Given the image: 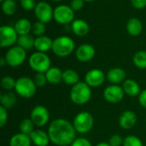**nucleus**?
Returning <instances> with one entry per match:
<instances>
[{
    "mask_svg": "<svg viewBox=\"0 0 146 146\" xmlns=\"http://www.w3.org/2000/svg\"><path fill=\"white\" fill-rule=\"evenodd\" d=\"M29 65L37 73H45L50 68V59L44 52L37 51L29 57Z\"/></svg>",
    "mask_w": 146,
    "mask_h": 146,
    "instance_id": "nucleus-6",
    "label": "nucleus"
},
{
    "mask_svg": "<svg viewBox=\"0 0 146 146\" xmlns=\"http://www.w3.org/2000/svg\"><path fill=\"white\" fill-rule=\"evenodd\" d=\"M16 84V80H14L11 76H5L1 80V86L3 89L6 91H10L12 89H15Z\"/></svg>",
    "mask_w": 146,
    "mask_h": 146,
    "instance_id": "nucleus-31",
    "label": "nucleus"
},
{
    "mask_svg": "<svg viewBox=\"0 0 146 146\" xmlns=\"http://www.w3.org/2000/svg\"><path fill=\"white\" fill-rule=\"evenodd\" d=\"M123 141H124V139H122V137L121 135L115 134L110 138L109 145L110 146H121V145H123Z\"/></svg>",
    "mask_w": 146,
    "mask_h": 146,
    "instance_id": "nucleus-35",
    "label": "nucleus"
},
{
    "mask_svg": "<svg viewBox=\"0 0 146 146\" xmlns=\"http://www.w3.org/2000/svg\"><path fill=\"white\" fill-rule=\"evenodd\" d=\"M95 53L96 51L94 47L89 44H83L80 45L75 51L77 59L82 62H87L91 61L94 57Z\"/></svg>",
    "mask_w": 146,
    "mask_h": 146,
    "instance_id": "nucleus-14",
    "label": "nucleus"
},
{
    "mask_svg": "<svg viewBox=\"0 0 146 146\" xmlns=\"http://www.w3.org/2000/svg\"><path fill=\"white\" fill-rule=\"evenodd\" d=\"M143 29L142 22L138 18H131L127 24V30L132 36H138L141 33Z\"/></svg>",
    "mask_w": 146,
    "mask_h": 146,
    "instance_id": "nucleus-23",
    "label": "nucleus"
},
{
    "mask_svg": "<svg viewBox=\"0 0 146 146\" xmlns=\"http://www.w3.org/2000/svg\"><path fill=\"white\" fill-rule=\"evenodd\" d=\"M47 81L50 84H58L62 80V72L56 67L50 68L45 72Z\"/></svg>",
    "mask_w": 146,
    "mask_h": 146,
    "instance_id": "nucleus-22",
    "label": "nucleus"
},
{
    "mask_svg": "<svg viewBox=\"0 0 146 146\" xmlns=\"http://www.w3.org/2000/svg\"><path fill=\"white\" fill-rule=\"evenodd\" d=\"M75 133L74 125L62 118L54 120L48 128V135L50 142L58 146L71 145L75 139Z\"/></svg>",
    "mask_w": 146,
    "mask_h": 146,
    "instance_id": "nucleus-1",
    "label": "nucleus"
},
{
    "mask_svg": "<svg viewBox=\"0 0 146 146\" xmlns=\"http://www.w3.org/2000/svg\"><path fill=\"white\" fill-rule=\"evenodd\" d=\"M54 19L56 22L67 25L74 20V11L68 5H59L54 9Z\"/></svg>",
    "mask_w": 146,
    "mask_h": 146,
    "instance_id": "nucleus-8",
    "label": "nucleus"
},
{
    "mask_svg": "<svg viewBox=\"0 0 146 146\" xmlns=\"http://www.w3.org/2000/svg\"><path fill=\"white\" fill-rule=\"evenodd\" d=\"M73 125L77 133L85 134L89 133L93 127L94 119L89 112L83 111L75 115Z\"/></svg>",
    "mask_w": 146,
    "mask_h": 146,
    "instance_id": "nucleus-5",
    "label": "nucleus"
},
{
    "mask_svg": "<svg viewBox=\"0 0 146 146\" xmlns=\"http://www.w3.org/2000/svg\"><path fill=\"white\" fill-rule=\"evenodd\" d=\"M18 33L15 27L10 26H2L0 27V46L9 47L12 46L18 39Z\"/></svg>",
    "mask_w": 146,
    "mask_h": 146,
    "instance_id": "nucleus-10",
    "label": "nucleus"
},
{
    "mask_svg": "<svg viewBox=\"0 0 146 146\" xmlns=\"http://www.w3.org/2000/svg\"><path fill=\"white\" fill-rule=\"evenodd\" d=\"M122 89L125 94L130 97H136L140 94V87L139 85L133 80H126L123 82Z\"/></svg>",
    "mask_w": 146,
    "mask_h": 146,
    "instance_id": "nucleus-20",
    "label": "nucleus"
},
{
    "mask_svg": "<svg viewBox=\"0 0 146 146\" xmlns=\"http://www.w3.org/2000/svg\"><path fill=\"white\" fill-rule=\"evenodd\" d=\"M45 23L41 22V21H37L32 26V33L38 37L43 36L45 33Z\"/></svg>",
    "mask_w": 146,
    "mask_h": 146,
    "instance_id": "nucleus-32",
    "label": "nucleus"
},
{
    "mask_svg": "<svg viewBox=\"0 0 146 146\" xmlns=\"http://www.w3.org/2000/svg\"><path fill=\"white\" fill-rule=\"evenodd\" d=\"M35 39L29 34L26 35H19L17 39V44L20 47L24 50H30L34 46Z\"/></svg>",
    "mask_w": 146,
    "mask_h": 146,
    "instance_id": "nucleus-27",
    "label": "nucleus"
},
{
    "mask_svg": "<svg viewBox=\"0 0 146 146\" xmlns=\"http://www.w3.org/2000/svg\"><path fill=\"white\" fill-rule=\"evenodd\" d=\"M123 146H144L141 139L136 136L130 135L124 139Z\"/></svg>",
    "mask_w": 146,
    "mask_h": 146,
    "instance_id": "nucleus-33",
    "label": "nucleus"
},
{
    "mask_svg": "<svg viewBox=\"0 0 146 146\" xmlns=\"http://www.w3.org/2000/svg\"><path fill=\"white\" fill-rule=\"evenodd\" d=\"M0 103H1V106L5 108L6 110L11 109L12 107L15 106L16 103V97L13 92H10L1 94Z\"/></svg>",
    "mask_w": 146,
    "mask_h": 146,
    "instance_id": "nucleus-26",
    "label": "nucleus"
},
{
    "mask_svg": "<svg viewBox=\"0 0 146 146\" xmlns=\"http://www.w3.org/2000/svg\"><path fill=\"white\" fill-rule=\"evenodd\" d=\"M125 92L122 86L118 85H111L107 86L104 91V99L110 104H117L121 102L124 98Z\"/></svg>",
    "mask_w": 146,
    "mask_h": 146,
    "instance_id": "nucleus-12",
    "label": "nucleus"
},
{
    "mask_svg": "<svg viewBox=\"0 0 146 146\" xmlns=\"http://www.w3.org/2000/svg\"><path fill=\"white\" fill-rule=\"evenodd\" d=\"M80 80L78 73L74 69H66L62 72V81L67 85L74 86Z\"/></svg>",
    "mask_w": 146,
    "mask_h": 146,
    "instance_id": "nucleus-25",
    "label": "nucleus"
},
{
    "mask_svg": "<svg viewBox=\"0 0 146 146\" xmlns=\"http://www.w3.org/2000/svg\"><path fill=\"white\" fill-rule=\"evenodd\" d=\"M32 143L36 146H48L50 139L47 133L43 130H34L30 135Z\"/></svg>",
    "mask_w": 146,
    "mask_h": 146,
    "instance_id": "nucleus-16",
    "label": "nucleus"
},
{
    "mask_svg": "<svg viewBox=\"0 0 146 146\" xmlns=\"http://www.w3.org/2000/svg\"><path fill=\"white\" fill-rule=\"evenodd\" d=\"M34 126L35 125L31 119L26 118L21 121V123L19 125V129L21 133L30 135L34 131Z\"/></svg>",
    "mask_w": 146,
    "mask_h": 146,
    "instance_id": "nucleus-28",
    "label": "nucleus"
},
{
    "mask_svg": "<svg viewBox=\"0 0 146 146\" xmlns=\"http://www.w3.org/2000/svg\"><path fill=\"white\" fill-rule=\"evenodd\" d=\"M34 83L37 86V87H43L45 86V84L48 82L46 79L45 73H37L34 76Z\"/></svg>",
    "mask_w": 146,
    "mask_h": 146,
    "instance_id": "nucleus-34",
    "label": "nucleus"
},
{
    "mask_svg": "<svg viewBox=\"0 0 146 146\" xmlns=\"http://www.w3.org/2000/svg\"><path fill=\"white\" fill-rule=\"evenodd\" d=\"M72 31L77 35V36H86L90 30V27L89 24L81 19H77L74 20L72 22V26H71Z\"/></svg>",
    "mask_w": 146,
    "mask_h": 146,
    "instance_id": "nucleus-18",
    "label": "nucleus"
},
{
    "mask_svg": "<svg viewBox=\"0 0 146 146\" xmlns=\"http://www.w3.org/2000/svg\"><path fill=\"white\" fill-rule=\"evenodd\" d=\"M0 1H1V2H3V1H4V0H0Z\"/></svg>",
    "mask_w": 146,
    "mask_h": 146,
    "instance_id": "nucleus-46",
    "label": "nucleus"
},
{
    "mask_svg": "<svg viewBox=\"0 0 146 146\" xmlns=\"http://www.w3.org/2000/svg\"><path fill=\"white\" fill-rule=\"evenodd\" d=\"M31 145L30 136L21 133L13 135L9 140V146H31Z\"/></svg>",
    "mask_w": 146,
    "mask_h": 146,
    "instance_id": "nucleus-21",
    "label": "nucleus"
},
{
    "mask_svg": "<svg viewBox=\"0 0 146 146\" xmlns=\"http://www.w3.org/2000/svg\"><path fill=\"white\" fill-rule=\"evenodd\" d=\"M69 96L74 104L83 105L90 101L92 98V90L86 82H78L71 88Z\"/></svg>",
    "mask_w": 146,
    "mask_h": 146,
    "instance_id": "nucleus-2",
    "label": "nucleus"
},
{
    "mask_svg": "<svg viewBox=\"0 0 146 146\" xmlns=\"http://www.w3.org/2000/svg\"><path fill=\"white\" fill-rule=\"evenodd\" d=\"M137 120V115L133 111L126 110L121 115L119 118V124L121 128L127 130L133 128L136 125Z\"/></svg>",
    "mask_w": 146,
    "mask_h": 146,
    "instance_id": "nucleus-15",
    "label": "nucleus"
},
{
    "mask_svg": "<svg viewBox=\"0 0 146 146\" xmlns=\"http://www.w3.org/2000/svg\"><path fill=\"white\" fill-rule=\"evenodd\" d=\"M133 63L139 68H146V50H140L133 56Z\"/></svg>",
    "mask_w": 146,
    "mask_h": 146,
    "instance_id": "nucleus-29",
    "label": "nucleus"
},
{
    "mask_svg": "<svg viewBox=\"0 0 146 146\" xmlns=\"http://www.w3.org/2000/svg\"><path fill=\"white\" fill-rule=\"evenodd\" d=\"M17 9L16 3L14 0H4L2 3V9L7 15H12L15 13Z\"/></svg>",
    "mask_w": 146,
    "mask_h": 146,
    "instance_id": "nucleus-30",
    "label": "nucleus"
},
{
    "mask_svg": "<svg viewBox=\"0 0 146 146\" xmlns=\"http://www.w3.org/2000/svg\"><path fill=\"white\" fill-rule=\"evenodd\" d=\"M34 13L38 21L44 23H48L52 20V18H54V10L46 2H40L37 3L34 9Z\"/></svg>",
    "mask_w": 146,
    "mask_h": 146,
    "instance_id": "nucleus-11",
    "label": "nucleus"
},
{
    "mask_svg": "<svg viewBox=\"0 0 146 146\" xmlns=\"http://www.w3.org/2000/svg\"><path fill=\"white\" fill-rule=\"evenodd\" d=\"M30 119L33 121L36 127H44L48 123L50 119L49 110L43 105H38L32 110Z\"/></svg>",
    "mask_w": 146,
    "mask_h": 146,
    "instance_id": "nucleus-9",
    "label": "nucleus"
},
{
    "mask_svg": "<svg viewBox=\"0 0 146 146\" xmlns=\"http://www.w3.org/2000/svg\"><path fill=\"white\" fill-rule=\"evenodd\" d=\"M96 146H110L109 145V143H105V142H102V143H99Z\"/></svg>",
    "mask_w": 146,
    "mask_h": 146,
    "instance_id": "nucleus-43",
    "label": "nucleus"
},
{
    "mask_svg": "<svg viewBox=\"0 0 146 146\" xmlns=\"http://www.w3.org/2000/svg\"><path fill=\"white\" fill-rule=\"evenodd\" d=\"M21 5L26 10H32L35 9L37 4L35 0H21Z\"/></svg>",
    "mask_w": 146,
    "mask_h": 146,
    "instance_id": "nucleus-36",
    "label": "nucleus"
},
{
    "mask_svg": "<svg viewBox=\"0 0 146 146\" xmlns=\"http://www.w3.org/2000/svg\"><path fill=\"white\" fill-rule=\"evenodd\" d=\"M37 86L34 80L29 77L22 76L16 80L15 90L16 93L23 98H31L36 93Z\"/></svg>",
    "mask_w": 146,
    "mask_h": 146,
    "instance_id": "nucleus-4",
    "label": "nucleus"
},
{
    "mask_svg": "<svg viewBox=\"0 0 146 146\" xmlns=\"http://www.w3.org/2000/svg\"><path fill=\"white\" fill-rule=\"evenodd\" d=\"M8 120V113L7 110L3 106H0V127H3Z\"/></svg>",
    "mask_w": 146,
    "mask_h": 146,
    "instance_id": "nucleus-38",
    "label": "nucleus"
},
{
    "mask_svg": "<svg viewBox=\"0 0 146 146\" xmlns=\"http://www.w3.org/2000/svg\"><path fill=\"white\" fill-rule=\"evenodd\" d=\"M105 74L101 69L94 68L88 71L85 76V82L90 87H98L105 80Z\"/></svg>",
    "mask_w": 146,
    "mask_h": 146,
    "instance_id": "nucleus-13",
    "label": "nucleus"
},
{
    "mask_svg": "<svg viewBox=\"0 0 146 146\" xmlns=\"http://www.w3.org/2000/svg\"><path fill=\"white\" fill-rule=\"evenodd\" d=\"M139 101L140 105L146 109V89L142 91L139 95Z\"/></svg>",
    "mask_w": 146,
    "mask_h": 146,
    "instance_id": "nucleus-41",
    "label": "nucleus"
},
{
    "mask_svg": "<svg viewBox=\"0 0 146 146\" xmlns=\"http://www.w3.org/2000/svg\"><path fill=\"white\" fill-rule=\"evenodd\" d=\"M53 1H56V2H59V1H62V0H53Z\"/></svg>",
    "mask_w": 146,
    "mask_h": 146,
    "instance_id": "nucleus-45",
    "label": "nucleus"
},
{
    "mask_svg": "<svg viewBox=\"0 0 146 146\" xmlns=\"http://www.w3.org/2000/svg\"><path fill=\"white\" fill-rule=\"evenodd\" d=\"M32 26L33 25L27 19L22 18V19H19L15 22L14 27L19 35H26L32 31Z\"/></svg>",
    "mask_w": 146,
    "mask_h": 146,
    "instance_id": "nucleus-24",
    "label": "nucleus"
},
{
    "mask_svg": "<svg viewBox=\"0 0 146 146\" xmlns=\"http://www.w3.org/2000/svg\"><path fill=\"white\" fill-rule=\"evenodd\" d=\"M134 8L136 9H144L146 7V0H131Z\"/></svg>",
    "mask_w": 146,
    "mask_h": 146,
    "instance_id": "nucleus-40",
    "label": "nucleus"
},
{
    "mask_svg": "<svg viewBox=\"0 0 146 146\" xmlns=\"http://www.w3.org/2000/svg\"><path fill=\"white\" fill-rule=\"evenodd\" d=\"M52 44H53V40H51L50 38L43 35L35 38L34 47L38 51L46 52L52 49Z\"/></svg>",
    "mask_w": 146,
    "mask_h": 146,
    "instance_id": "nucleus-19",
    "label": "nucleus"
},
{
    "mask_svg": "<svg viewBox=\"0 0 146 146\" xmlns=\"http://www.w3.org/2000/svg\"><path fill=\"white\" fill-rule=\"evenodd\" d=\"M0 64H1V67H3L5 64H7V62L5 60V57H1V59H0Z\"/></svg>",
    "mask_w": 146,
    "mask_h": 146,
    "instance_id": "nucleus-42",
    "label": "nucleus"
},
{
    "mask_svg": "<svg viewBox=\"0 0 146 146\" xmlns=\"http://www.w3.org/2000/svg\"><path fill=\"white\" fill-rule=\"evenodd\" d=\"M5 60L7 64L10 67L15 68L21 65L27 57L26 50L20 47L19 45L11 47L5 55Z\"/></svg>",
    "mask_w": 146,
    "mask_h": 146,
    "instance_id": "nucleus-7",
    "label": "nucleus"
},
{
    "mask_svg": "<svg viewBox=\"0 0 146 146\" xmlns=\"http://www.w3.org/2000/svg\"><path fill=\"white\" fill-rule=\"evenodd\" d=\"M74 42L68 36H61L53 40L52 51L59 57H66L74 50Z\"/></svg>",
    "mask_w": 146,
    "mask_h": 146,
    "instance_id": "nucleus-3",
    "label": "nucleus"
},
{
    "mask_svg": "<svg viewBox=\"0 0 146 146\" xmlns=\"http://www.w3.org/2000/svg\"><path fill=\"white\" fill-rule=\"evenodd\" d=\"M71 146H92V143L85 138H78L74 140Z\"/></svg>",
    "mask_w": 146,
    "mask_h": 146,
    "instance_id": "nucleus-37",
    "label": "nucleus"
},
{
    "mask_svg": "<svg viewBox=\"0 0 146 146\" xmlns=\"http://www.w3.org/2000/svg\"><path fill=\"white\" fill-rule=\"evenodd\" d=\"M126 72L121 68H114L107 73V80L113 85H117L126 80Z\"/></svg>",
    "mask_w": 146,
    "mask_h": 146,
    "instance_id": "nucleus-17",
    "label": "nucleus"
},
{
    "mask_svg": "<svg viewBox=\"0 0 146 146\" xmlns=\"http://www.w3.org/2000/svg\"><path fill=\"white\" fill-rule=\"evenodd\" d=\"M64 146H68V145H64Z\"/></svg>",
    "mask_w": 146,
    "mask_h": 146,
    "instance_id": "nucleus-47",
    "label": "nucleus"
},
{
    "mask_svg": "<svg viewBox=\"0 0 146 146\" xmlns=\"http://www.w3.org/2000/svg\"><path fill=\"white\" fill-rule=\"evenodd\" d=\"M84 0H72L70 7L74 9V11L80 10L84 7Z\"/></svg>",
    "mask_w": 146,
    "mask_h": 146,
    "instance_id": "nucleus-39",
    "label": "nucleus"
},
{
    "mask_svg": "<svg viewBox=\"0 0 146 146\" xmlns=\"http://www.w3.org/2000/svg\"><path fill=\"white\" fill-rule=\"evenodd\" d=\"M85 2H93V1H95V0H84Z\"/></svg>",
    "mask_w": 146,
    "mask_h": 146,
    "instance_id": "nucleus-44",
    "label": "nucleus"
}]
</instances>
